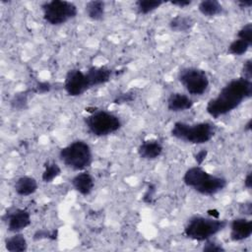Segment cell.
I'll return each mask as SVG.
<instances>
[{
  "mask_svg": "<svg viewBox=\"0 0 252 252\" xmlns=\"http://www.w3.org/2000/svg\"><path fill=\"white\" fill-rule=\"evenodd\" d=\"M169 28L175 32H188L194 26L191 17L185 15H177L169 21Z\"/></svg>",
  "mask_w": 252,
  "mask_h": 252,
  "instance_id": "e0dca14e",
  "label": "cell"
},
{
  "mask_svg": "<svg viewBox=\"0 0 252 252\" xmlns=\"http://www.w3.org/2000/svg\"><path fill=\"white\" fill-rule=\"evenodd\" d=\"M163 4L160 0H139L135 3L137 12L141 15H147L158 9Z\"/></svg>",
  "mask_w": 252,
  "mask_h": 252,
  "instance_id": "603a6c76",
  "label": "cell"
},
{
  "mask_svg": "<svg viewBox=\"0 0 252 252\" xmlns=\"http://www.w3.org/2000/svg\"><path fill=\"white\" fill-rule=\"evenodd\" d=\"M87 16L93 21H100L105 14V3L99 0L89 1L85 6Z\"/></svg>",
  "mask_w": 252,
  "mask_h": 252,
  "instance_id": "ac0fdd59",
  "label": "cell"
},
{
  "mask_svg": "<svg viewBox=\"0 0 252 252\" xmlns=\"http://www.w3.org/2000/svg\"><path fill=\"white\" fill-rule=\"evenodd\" d=\"M199 12L205 17H215L222 13V6L217 0H203L198 5Z\"/></svg>",
  "mask_w": 252,
  "mask_h": 252,
  "instance_id": "ffe728a7",
  "label": "cell"
},
{
  "mask_svg": "<svg viewBox=\"0 0 252 252\" xmlns=\"http://www.w3.org/2000/svg\"><path fill=\"white\" fill-rule=\"evenodd\" d=\"M230 239L232 241H242L252 234V220L245 218H237L229 224Z\"/></svg>",
  "mask_w": 252,
  "mask_h": 252,
  "instance_id": "8fae6325",
  "label": "cell"
},
{
  "mask_svg": "<svg viewBox=\"0 0 252 252\" xmlns=\"http://www.w3.org/2000/svg\"><path fill=\"white\" fill-rule=\"evenodd\" d=\"M251 94V80L243 77L233 79L224 85L215 97L208 101L206 111L213 118H219L237 108Z\"/></svg>",
  "mask_w": 252,
  "mask_h": 252,
  "instance_id": "6da1fadb",
  "label": "cell"
},
{
  "mask_svg": "<svg viewBox=\"0 0 252 252\" xmlns=\"http://www.w3.org/2000/svg\"><path fill=\"white\" fill-rule=\"evenodd\" d=\"M236 4L239 6V8H249V7H251V5H252V1L251 0H245V1H237L236 2Z\"/></svg>",
  "mask_w": 252,
  "mask_h": 252,
  "instance_id": "e575fe53",
  "label": "cell"
},
{
  "mask_svg": "<svg viewBox=\"0 0 252 252\" xmlns=\"http://www.w3.org/2000/svg\"><path fill=\"white\" fill-rule=\"evenodd\" d=\"M242 77L248 80H251L252 78V61L251 59H248L244 62L242 66Z\"/></svg>",
  "mask_w": 252,
  "mask_h": 252,
  "instance_id": "f546056e",
  "label": "cell"
},
{
  "mask_svg": "<svg viewBox=\"0 0 252 252\" xmlns=\"http://www.w3.org/2000/svg\"><path fill=\"white\" fill-rule=\"evenodd\" d=\"M171 136L177 140L194 144L202 145L208 143L216 133V127L211 122H198L189 124L182 121H177L171 128Z\"/></svg>",
  "mask_w": 252,
  "mask_h": 252,
  "instance_id": "7a4b0ae2",
  "label": "cell"
},
{
  "mask_svg": "<svg viewBox=\"0 0 252 252\" xmlns=\"http://www.w3.org/2000/svg\"><path fill=\"white\" fill-rule=\"evenodd\" d=\"M61 173V168L60 166L53 162V161H47L44 164V169L41 175V179L45 183H50L54 179H56Z\"/></svg>",
  "mask_w": 252,
  "mask_h": 252,
  "instance_id": "7402d4cb",
  "label": "cell"
},
{
  "mask_svg": "<svg viewBox=\"0 0 252 252\" xmlns=\"http://www.w3.org/2000/svg\"><path fill=\"white\" fill-rule=\"evenodd\" d=\"M244 186L247 189L251 188V186H252V175H251V172H248L247 175L245 176V178H244Z\"/></svg>",
  "mask_w": 252,
  "mask_h": 252,
  "instance_id": "d6a6232c",
  "label": "cell"
},
{
  "mask_svg": "<svg viewBox=\"0 0 252 252\" xmlns=\"http://www.w3.org/2000/svg\"><path fill=\"white\" fill-rule=\"evenodd\" d=\"M226 225L227 221L225 220L195 216L187 221L183 234L192 240L206 241L224 229Z\"/></svg>",
  "mask_w": 252,
  "mask_h": 252,
  "instance_id": "3957f363",
  "label": "cell"
},
{
  "mask_svg": "<svg viewBox=\"0 0 252 252\" xmlns=\"http://www.w3.org/2000/svg\"><path fill=\"white\" fill-rule=\"evenodd\" d=\"M32 92V90H27L20 93H17L13 95V97L10 100V105L15 110H24L28 106V100L29 95Z\"/></svg>",
  "mask_w": 252,
  "mask_h": 252,
  "instance_id": "44dd1931",
  "label": "cell"
},
{
  "mask_svg": "<svg viewBox=\"0 0 252 252\" xmlns=\"http://www.w3.org/2000/svg\"><path fill=\"white\" fill-rule=\"evenodd\" d=\"M163 147L161 143L155 139L143 141L138 147V155L143 159L153 160L160 157L162 154Z\"/></svg>",
  "mask_w": 252,
  "mask_h": 252,
  "instance_id": "4fadbf2b",
  "label": "cell"
},
{
  "mask_svg": "<svg viewBox=\"0 0 252 252\" xmlns=\"http://www.w3.org/2000/svg\"><path fill=\"white\" fill-rule=\"evenodd\" d=\"M43 19L46 23L52 26H60L71 19H74L78 14L77 6L65 0H51L44 2L41 5Z\"/></svg>",
  "mask_w": 252,
  "mask_h": 252,
  "instance_id": "8992f818",
  "label": "cell"
},
{
  "mask_svg": "<svg viewBox=\"0 0 252 252\" xmlns=\"http://www.w3.org/2000/svg\"><path fill=\"white\" fill-rule=\"evenodd\" d=\"M5 247L10 252H23L28 249V241L22 233L16 232L5 240Z\"/></svg>",
  "mask_w": 252,
  "mask_h": 252,
  "instance_id": "d6986e66",
  "label": "cell"
},
{
  "mask_svg": "<svg viewBox=\"0 0 252 252\" xmlns=\"http://www.w3.org/2000/svg\"><path fill=\"white\" fill-rule=\"evenodd\" d=\"M242 210L241 213L244 215H251L252 213V205L250 203H245L244 206H242Z\"/></svg>",
  "mask_w": 252,
  "mask_h": 252,
  "instance_id": "836d02e7",
  "label": "cell"
},
{
  "mask_svg": "<svg viewBox=\"0 0 252 252\" xmlns=\"http://www.w3.org/2000/svg\"><path fill=\"white\" fill-rule=\"evenodd\" d=\"M211 175L212 174L205 170L201 165H195L185 171L183 175V182L186 186L197 192L211 177Z\"/></svg>",
  "mask_w": 252,
  "mask_h": 252,
  "instance_id": "30bf717a",
  "label": "cell"
},
{
  "mask_svg": "<svg viewBox=\"0 0 252 252\" xmlns=\"http://www.w3.org/2000/svg\"><path fill=\"white\" fill-rule=\"evenodd\" d=\"M203 250L204 251H208V252H212V251H224V248L220 244L217 243L215 241H212L210 239L205 241V244L203 246Z\"/></svg>",
  "mask_w": 252,
  "mask_h": 252,
  "instance_id": "4316f807",
  "label": "cell"
},
{
  "mask_svg": "<svg viewBox=\"0 0 252 252\" xmlns=\"http://www.w3.org/2000/svg\"><path fill=\"white\" fill-rule=\"evenodd\" d=\"M5 220L8 230L14 233L27 228L32 222L31 214L25 209H14L13 211H9L5 216Z\"/></svg>",
  "mask_w": 252,
  "mask_h": 252,
  "instance_id": "9c48e42d",
  "label": "cell"
},
{
  "mask_svg": "<svg viewBox=\"0 0 252 252\" xmlns=\"http://www.w3.org/2000/svg\"><path fill=\"white\" fill-rule=\"evenodd\" d=\"M85 124L90 133L94 136L102 137L118 131L122 122L114 113L106 110H95L85 118Z\"/></svg>",
  "mask_w": 252,
  "mask_h": 252,
  "instance_id": "5b68a950",
  "label": "cell"
},
{
  "mask_svg": "<svg viewBox=\"0 0 252 252\" xmlns=\"http://www.w3.org/2000/svg\"><path fill=\"white\" fill-rule=\"evenodd\" d=\"M85 73L90 89L107 83L112 75V71L105 66H92Z\"/></svg>",
  "mask_w": 252,
  "mask_h": 252,
  "instance_id": "7c38bea8",
  "label": "cell"
},
{
  "mask_svg": "<svg viewBox=\"0 0 252 252\" xmlns=\"http://www.w3.org/2000/svg\"><path fill=\"white\" fill-rule=\"evenodd\" d=\"M250 129H251V119L245 124V127H244V130L246 131H250Z\"/></svg>",
  "mask_w": 252,
  "mask_h": 252,
  "instance_id": "d590c367",
  "label": "cell"
},
{
  "mask_svg": "<svg viewBox=\"0 0 252 252\" xmlns=\"http://www.w3.org/2000/svg\"><path fill=\"white\" fill-rule=\"evenodd\" d=\"M56 232L55 231H49V230H45V229H42V230H37L35 233H34V239H44V238H47V239H56Z\"/></svg>",
  "mask_w": 252,
  "mask_h": 252,
  "instance_id": "83f0119b",
  "label": "cell"
},
{
  "mask_svg": "<svg viewBox=\"0 0 252 252\" xmlns=\"http://www.w3.org/2000/svg\"><path fill=\"white\" fill-rule=\"evenodd\" d=\"M51 84L47 81H42V82H37L36 85L32 89V93L35 94H46L51 91Z\"/></svg>",
  "mask_w": 252,
  "mask_h": 252,
  "instance_id": "484cf974",
  "label": "cell"
},
{
  "mask_svg": "<svg viewBox=\"0 0 252 252\" xmlns=\"http://www.w3.org/2000/svg\"><path fill=\"white\" fill-rule=\"evenodd\" d=\"M237 38L252 44V24L247 23L237 32Z\"/></svg>",
  "mask_w": 252,
  "mask_h": 252,
  "instance_id": "d4e9b609",
  "label": "cell"
},
{
  "mask_svg": "<svg viewBox=\"0 0 252 252\" xmlns=\"http://www.w3.org/2000/svg\"><path fill=\"white\" fill-rule=\"evenodd\" d=\"M207 157H208V151L206 149H202L194 155V159L198 165H201L205 161Z\"/></svg>",
  "mask_w": 252,
  "mask_h": 252,
  "instance_id": "4dcf8cb0",
  "label": "cell"
},
{
  "mask_svg": "<svg viewBox=\"0 0 252 252\" xmlns=\"http://www.w3.org/2000/svg\"><path fill=\"white\" fill-rule=\"evenodd\" d=\"M37 181L30 176V175H23L19 177L14 183V190L19 196L27 197L33 194L37 190Z\"/></svg>",
  "mask_w": 252,
  "mask_h": 252,
  "instance_id": "2e32d148",
  "label": "cell"
},
{
  "mask_svg": "<svg viewBox=\"0 0 252 252\" xmlns=\"http://www.w3.org/2000/svg\"><path fill=\"white\" fill-rule=\"evenodd\" d=\"M90 89L86 73L80 69H71L64 80V90L70 96L82 95Z\"/></svg>",
  "mask_w": 252,
  "mask_h": 252,
  "instance_id": "ba28073f",
  "label": "cell"
},
{
  "mask_svg": "<svg viewBox=\"0 0 252 252\" xmlns=\"http://www.w3.org/2000/svg\"><path fill=\"white\" fill-rule=\"evenodd\" d=\"M170 3L173 6H177L179 8H184V7H187V6L191 5L192 1H190V0H175V1H171Z\"/></svg>",
  "mask_w": 252,
  "mask_h": 252,
  "instance_id": "1f68e13d",
  "label": "cell"
},
{
  "mask_svg": "<svg viewBox=\"0 0 252 252\" xmlns=\"http://www.w3.org/2000/svg\"><path fill=\"white\" fill-rule=\"evenodd\" d=\"M59 158L67 167L82 171L92 164L93 153L88 143L76 140L60 150Z\"/></svg>",
  "mask_w": 252,
  "mask_h": 252,
  "instance_id": "277c9868",
  "label": "cell"
},
{
  "mask_svg": "<svg viewBox=\"0 0 252 252\" xmlns=\"http://www.w3.org/2000/svg\"><path fill=\"white\" fill-rule=\"evenodd\" d=\"M250 46H251L250 43L242 39L236 38L233 41H231L230 44L228 45V52L235 56H241L248 51Z\"/></svg>",
  "mask_w": 252,
  "mask_h": 252,
  "instance_id": "cb8c5ba5",
  "label": "cell"
},
{
  "mask_svg": "<svg viewBox=\"0 0 252 252\" xmlns=\"http://www.w3.org/2000/svg\"><path fill=\"white\" fill-rule=\"evenodd\" d=\"M178 81L183 88L192 95L203 94L210 86L207 73L197 67H186L180 70Z\"/></svg>",
  "mask_w": 252,
  "mask_h": 252,
  "instance_id": "52a82bcc",
  "label": "cell"
},
{
  "mask_svg": "<svg viewBox=\"0 0 252 252\" xmlns=\"http://www.w3.org/2000/svg\"><path fill=\"white\" fill-rule=\"evenodd\" d=\"M133 99H134L133 94L127 92V93H123V94H118V95L114 98L113 102H114V103H117V104H121V103H125V102H130V101H132Z\"/></svg>",
  "mask_w": 252,
  "mask_h": 252,
  "instance_id": "f1b7e54d",
  "label": "cell"
},
{
  "mask_svg": "<svg viewBox=\"0 0 252 252\" xmlns=\"http://www.w3.org/2000/svg\"><path fill=\"white\" fill-rule=\"evenodd\" d=\"M167 109L172 112H181L189 110L193 107V99L182 93H172L167 98Z\"/></svg>",
  "mask_w": 252,
  "mask_h": 252,
  "instance_id": "5bb4252c",
  "label": "cell"
},
{
  "mask_svg": "<svg viewBox=\"0 0 252 252\" xmlns=\"http://www.w3.org/2000/svg\"><path fill=\"white\" fill-rule=\"evenodd\" d=\"M71 184L79 194L87 196L94 190V180L88 171H81L72 178Z\"/></svg>",
  "mask_w": 252,
  "mask_h": 252,
  "instance_id": "9a60e30c",
  "label": "cell"
}]
</instances>
